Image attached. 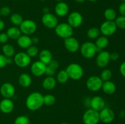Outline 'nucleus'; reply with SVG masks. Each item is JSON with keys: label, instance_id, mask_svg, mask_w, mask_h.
<instances>
[{"label": "nucleus", "instance_id": "nucleus-1", "mask_svg": "<svg viewBox=\"0 0 125 124\" xmlns=\"http://www.w3.org/2000/svg\"><path fill=\"white\" fill-rule=\"evenodd\" d=\"M26 106L30 111H37L43 105V96L39 92L31 93L27 97Z\"/></svg>", "mask_w": 125, "mask_h": 124}, {"label": "nucleus", "instance_id": "nucleus-2", "mask_svg": "<svg viewBox=\"0 0 125 124\" xmlns=\"http://www.w3.org/2000/svg\"><path fill=\"white\" fill-rule=\"evenodd\" d=\"M80 52L84 58L86 59H91L95 56L98 52V48L95 43L91 41L84 42L80 46Z\"/></svg>", "mask_w": 125, "mask_h": 124}, {"label": "nucleus", "instance_id": "nucleus-3", "mask_svg": "<svg viewBox=\"0 0 125 124\" xmlns=\"http://www.w3.org/2000/svg\"><path fill=\"white\" fill-rule=\"evenodd\" d=\"M65 71L70 79L74 80H80L84 75V70L79 64L73 63L70 64L66 68Z\"/></svg>", "mask_w": 125, "mask_h": 124}, {"label": "nucleus", "instance_id": "nucleus-4", "mask_svg": "<svg viewBox=\"0 0 125 124\" xmlns=\"http://www.w3.org/2000/svg\"><path fill=\"white\" fill-rule=\"evenodd\" d=\"M54 30L56 35L63 39L71 37L73 34V29L66 23H58L54 28Z\"/></svg>", "mask_w": 125, "mask_h": 124}, {"label": "nucleus", "instance_id": "nucleus-5", "mask_svg": "<svg viewBox=\"0 0 125 124\" xmlns=\"http://www.w3.org/2000/svg\"><path fill=\"white\" fill-rule=\"evenodd\" d=\"M83 120L84 124H98L100 121L99 112L92 108L87 109L83 114Z\"/></svg>", "mask_w": 125, "mask_h": 124}, {"label": "nucleus", "instance_id": "nucleus-6", "mask_svg": "<svg viewBox=\"0 0 125 124\" xmlns=\"http://www.w3.org/2000/svg\"><path fill=\"white\" fill-rule=\"evenodd\" d=\"M13 62L20 68H26L31 62V58L27 54L26 52H20L15 54Z\"/></svg>", "mask_w": 125, "mask_h": 124}, {"label": "nucleus", "instance_id": "nucleus-7", "mask_svg": "<svg viewBox=\"0 0 125 124\" xmlns=\"http://www.w3.org/2000/svg\"><path fill=\"white\" fill-rule=\"evenodd\" d=\"M117 27L114 21H107L103 22L100 26V32L106 36L114 35L117 31Z\"/></svg>", "mask_w": 125, "mask_h": 124}, {"label": "nucleus", "instance_id": "nucleus-8", "mask_svg": "<svg viewBox=\"0 0 125 124\" xmlns=\"http://www.w3.org/2000/svg\"><path fill=\"white\" fill-rule=\"evenodd\" d=\"M103 81L100 77L97 75H92L88 78L86 81V86L88 89L92 92H96L102 88Z\"/></svg>", "mask_w": 125, "mask_h": 124}, {"label": "nucleus", "instance_id": "nucleus-9", "mask_svg": "<svg viewBox=\"0 0 125 124\" xmlns=\"http://www.w3.org/2000/svg\"><path fill=\"white\" fill-rule=\"evenodd\" d=\"M19 28L23 35H31L35 33L37 26L35 22L33 20L25 19V20H23L21 24L20 25Z\"/></svg>", "mask_w": 125, "mask_h": 124}, {"label": "nucleus", "instance_id": "nucleus-10", "mask_svg": "<svg viewBox=\"0 0 125 124\" xmlns=\"http://www.w3.org/2000/svg\"><path fill=\"white\" fill-rule=\"evenodd\" d=\"M42 23L48 29H54L58 24V19L56 15L51 13L43 14L42 17Z\"/></svg>", "mask_w": 125, "mask_h": 124}, {"label": "nucleus", "instance_id": "nucleus-11", "mask_svg": "<svg viewBox=\"0 0 125 124\" xmlns=\"http://www.w3.org/2000/svg\"><path fill=\"white\" fill-rule=\"evenodd\" d=\"M68 24L72 28H78L81 26L83 22V17L79 12L74 11L68 15Z\"/></svg>", "mask_w": 125, "mask_h": 124}, {"label": "nucleus", "instance_id": "nucleus-12", "mask_svg": "<svg viewBox=\"0 0 125 124\" xmlns=\"http://www.w3.org/2000/svg\"><path fill=\"white\" fill-rule=\"evenodd\" d=\"M111 61L110 53L108 51H101L96 57V64L99 68H103L107 66Z\"/></svg>", "mask_w": 125, "mask_h": 124}, {"label": "nucleus", "instance_id": "nucleus-13", "mask_svg": "<svg viewBox=\"0 0 125 124\" xmlns=\"http://www.w3.org/2000/svg\"><path fill=\"white\" fill-rule=\"evenodd\" d=\"M100 120L104 124H110L115 119V113L112 109L109 108H104L99 112Z\"/></svg>", "mask_w": 125, "mask_h": 124}, {"label": "nucleus", "instance_id": "nucleus-14", "mask_svg": "<svg viewBox=\"0 0 125 124\" xmlns=\"http://www.w3.org/2000/svg\"><path fill=\"white\" fill-rule=\"evenodd\" d=\"M0 93L4 98H11L15 94V88L10 83H4L0 87Z\"/></svg>", "mask_w": 125, "mask_h": 124}, {"label": "nucleus", "instance_id": "nucleus-15", "mask_svg": "<svg viewBox=\"0 0 125 124\" xmlns=\"http://www.w3.org/2000/svg\"><path fill=\"white\" fill-rule=\"evenodd\" d=\"M64 46L68 52L72 53L77 52L80 48V44L78 40L73 36L64 39Z\"/></svg>", "mask_w": 125, "mask_h": 124}, {"label": "nucleus", "instance_id": "nucleus-16", "mask_svg": "<svg viewBox=\"0 0 125 124\" xmlns=\"http://www.w3.org/2000/svg\"><path fill=\"white\" fill-rule=\"evenodd\" d=\"M46 65L40 61H36L32 64L31 72L35 77H40L45 74Z\"/></svg>", "mask_w": 125, "mask_h": 124}, {"label": "nucleus", "instance_id": "nucleus-17", "mask_svg": "<svg viewBox=\"0 0 125 124\" xmlns=\"http://www.w3.org/2000/svg\"><path fill=\"white\" fill-rule=\"evenodd\" d=\"M105 101L103 97L101 96H96L92 98L90 102V106L92 109L100 112L105 108Z\"/></svg>", "mask_w": 125, "mask_h": 124}, {"label": "nucleus", "instance_id": "nucleus-18", "mask_svg": "<svg viewBox=\"0 0 125 124\" xmlns=\"http://www.w3.org/2000/svg\"><path fill=\"white\" fill-rule=\"evenodd\" d=\"M14 108V103L10 98H4L0 102V111L4 114H9Z\"/></svg>", "mask_w": 125, "mask_h": 124}, {"label": "nucleus", "instance_id": "nucleus-19", "mask_svg": "<svg viewBox=\"0 0 125 124\" xmlns=\"http://www.w3.org/2000/svg\"><path fill=\"white\" fill-rule=\"evenodd\" d=\"M54 12L58 17H65L69 12V7L68 4L63 1L58 2L55 6Z\"/></svg>", "mask_w": 125, "mask_h": 124}, {"label": "nucleus", "instance_id": "nucleus-20", "mask_svg": "<svg viewBox=\"0 0 125 124\" xmlns=\"http://www.w3.org/2000/svg\"><path fill=\"white\" fill-rule=\"evenodd\" d=\"M17 44L22 49H28L32 44V38L29 35H21L17 40Z\"/></svg>", "mask_w": 125, "mask_h": 124}, {"label": "nucleus", "instance_id": "nucleus-21", "mask_svg": "<svg viewBox=\"0 0 125 124\" xmlns=\"http://www.w3.org/2000/svg\"><path fill=\"white\" fill-rule=\"evenodd\" d=\"M101 89L105 94L107 95H111L115 92L117 88L115 84L113 81L109 80V81H103Z\"/></svg>", "mask_w": 125, "mask_h": 124}, {"label": "nucleus", "instance_id": "nucleus-22", "mask_svg": "<svg viewBox=\"0 0 125 124\" xmlns=\"http://www.w3.org/2000/svg\"><path fill=\"white\" fill-rule=\"evenodd\" d=\"M39 61L46 65L52 60V54L49 50L43 49L39 53Z\"/></svg>", "mask_w": 125, "mask_h": 124}, {"label": "nucleus", "instance_id": "nucleus-23", "mask_svg": "<svg viewBox=\"0 0 125 124\" xmlns=\"http://www.w3.org/2000/svg\"><path fill=\"white\" fill-rule=\"evenodd\" d=\"M58 62L56 60L52 59L50 63L48 64H46V71H45V74L48 76H52L56 74V70L59 68Z\"/></svg>", "mask_w": 125, "mask_h": 124}, {"label": "nucleus", "instance_id": "nucleus-24", "mask_svg": "<svg viewBox=\"0 0 125 124\" xmlns=\"http://www.w3.org/2000/svg\"><path fill=\"white\" fill-rule=\"evenodd\" d=\"M56 79L52 76H48L44 79L42 82V86L45 89L50 91L52 90L56 87Z\"/></svg>", "mask_w": 125, "mask_h": 124}, {"label": "nucleus", "instance_id": "nucleus-25", "mask_svg": "<svg viewBox=\"0 0 125 124\" xmlns=\"http://www.w3.org/2000/svg\"><path fill=\"white\" fill-rule=\"evenodd\" d=\"M18 83L21 87L25 88L29 87L32 83L31 77L26 73H23L18 77Z\"/></svg>", "mask_w": 125, "mask_h": 124}, {"label": "nucleus", "instance_id": "nucleus-26", "mask_svg": "<svg viewBox=\"0 0 125 124\" xmlns=\"http://www.w3.org/2000/svg\"><path fill=\"white\" fill-rule=\"evenodd\" d=\"M6 34L9 36V38L11 39V40H17L21 35V32L20 28L16 26H13L9 28L7 30Z\"/></svg>", "mask_w": 125, "mask_h": 124}, {"label": "nucleus", "instance_id": "nucleus-27", "mask_svg": "<svg viewBox=\"0 0 125 124\" xmlns=\"http://www.w3.org/2000/svg\"><path fill=\"white\" fill-rule=\"evenodd\" d=\"M109 43L108 38L106 36H100L96 38L95 41V45L98 48V50H102L107 47Z\"/></svg>", "mask_w": 125, "mask_h": 124}, {"label": "nucleus", "instance_id": "nucleus-28", "mask_svg": "<svg viewBox=\"0 0 125 124\" xmlns=\"http://www.w3.org/2000/svg\"><path fill=\"white\" fill-rule=\"evenodd\" d=\"M2 51L3 55L7 58H11L15 55V50L12 45L9 44H4L2 47Z\"/></svg>", "mask_w": 125, "mask_h": 124}, {"label": "nucleus", "instance_id": "nucleus-29", "mask_svg": "<svg viewBox=\"0 0 125 124\" xmlns=\"http://www.w3.org/2000/svg\"><path fill=\"white\" fill-rule=\"evenodd\" d=\"M69 79L70 78L65 69L61 70L57 73V77H56V81L61 84H65L68 81Z\"/></svg>", "mask_w": 125, "mask_h": 124}, {"label": "nucleus", "instance_id": "nucleus-30", "mask_svg": "<svg viewBox=\"0 0 125 124\" xmlns=\"http://www.w3.org/2000/svg\"><path fill=\"white\" fill-rule=\"evenodd\" d=\"M100 29L97 27H93L90 28L89 30L87 32V36L90 40H94V39H96L98 36H100Z\"/></svg>", "mask_w": 125, "mask_h": 124}, {"label": "nucleus", "instance_id": "nucleus-31", "mask_svg": "<svg viewBox=\"0 0 125 124\" xmlns=\"http://www.w3.org/2000/svg\"><path fill=\"white\" fill-rule=\"evenodd\" d=\"M104 16L107 21H115L117 18L116 11L112 8H108L105 10L104 12Z\"/></svg>", "mask_w": 125, "mask_h": 124}, {"label": "nucleus", "instance_id": "nucleus-32", "mask_svg": "<svg viewBox=\"0 0 125 124\" xmlns=\"http://www.w3.org/2000/svg\"><path fill=\"white\" fill-rule=\"evenodd\" d=\"M10 20L13 25H15V26H20V25L21 24L24 19H23V17L20 14L18 13H14L10 15Z\"/></svg>", "mask_w": 125, "mask_h": 124}, {"label": "nucleus", "instance_id": "nucleus-33", "mask_svg": "<svg viewBox=\"0 0 125 124\" xmlns=\"http://www.w3.org/2000/svg\"><path fill=\"white\" fill-rule=\"evenodd\" d=\"M56 97L52 94H46L45 96H43V105H45L46 106H50L53 105L56 102Z\"/></svg>", "mask_w": 125, "mask_h": 124}, {"label": "nucleus", "instance_id": "nucleus-34", "mask_svg": "<svg viewBox=\"0 0 125 124\" xmlns=\"http://www.w3.org/2000/svg\"><path fill=\"white\" fill-rule=\"evenodd\" d=\"M100 77L103 81H109L111 80L112 77V71L109 69H104L101 72Z\"/></svg>", "mask_w": 125, "mask_h": 124}, {"label": "nucleus", "instance_id": "nucleus-35", "mask_svg": "<svg viewBox=\"0 0 125 124\" xmlns=\"http://www.w3.org/2000/svg\"><path fill=\"white\" fill-rule=\"evenodd\" d=\"M26 53L31 57H35L39 54V49L38 47H37L35 45H32V44L31 46H29L28 49H26Z\"/></svg>", "mask_w": 125, "mask_h": 124}, {"label": "nucleus", "instance_id": "nucleus-36", "mask_svg": "<svg viewBox=\"0 0 125 124\" xmlns=\"http://www.w3.org/2000/svg\"><path fill=\"white\" fill-rule=\"evenodd\" d=\"M114 21L117 28L120 29H125V16L120 15L117 17Z\"/></svg>", "mask_w": 125, "mask_h": 124}, {"label": "nucleus", "instance_id": "nucleus-37", "mask_svg": "<svg viewBox=\"0 0 125 124\" xmlns=\"http://www.w3.org/2000/svg\"><path fill=\"white\" fill-rule=\"evenodd\" d=\"M14 124H30V120L26 115H20L15 119Z\"/></svg>", "mask_w": 125, "mask_h": 124}, {"label": "nucleus", "instance_id": "nucleus-38", "mask_svg": "<svg viewBox=\"0 0 125 124\" xmlns=\"http://www.w3.org/2000/svg\"><path fill=\"white\" fill-rule=\"evenodd\" d=\"M0 13H1V15L2 16H4V17L8 16L11 13L10 8L8 6H4L0 9Z\"/></svg>", "mask_w": 125, "mask_h": 124}, {"label": "nucleus", "instance_id": "nucleus-39", "mask_svg": "<svg viewBox=\"0 0 125 124\" xmlns=\"http://www.w3.org/2000/svg\"><path fill=\"white\" fill-rule=\"evenodd\" d=\"M7 64V58L3 54H0V69L3 68Z\"/></svg>", "mask_w": 125, "mask_h": 124}, {"label": "nucleus", "instance_id": "nucleus-40", "mask_svg": "<svg viewBox=\"0 0 125 124\" xmlns=\"http://www.w3.org/2000/svg\"><path fill=\"white\" fill-rule=\"evenodd\" d=\"M9 36H7V34L4 32H2L0 34V43L1 44H6V43L9 40Z\"/></svg>", "mask_w": 125, "mask_h": 124}, {"label": "nucleus", "instance_id": "nucleus-41", "mask_svg": "<svg viewBox=\"0 0 125 124\" xmlns=\"http://www.w3.org/2000/svg\"><path fill=\"white\" fill-rule=\"evenodd\" d=\"M118 11L121 15L125 16V2H122L118 7Z\"/></svg>", "mask_w": 125, "mask_h": 124}, {"label": "nucleus", "instance_id": "nucleus-42", "mask_svg": "<svg viewBox=\"0 0 125 124\" xmlns=\"http://www.w3.org/2000/svg\"><path fill=\"white\" fill-rule=\"evenodd\" d=\"M120 55L118 52H114L112 53H110V58H111V60L115 61L119 58Z\"/></svg>", "mask_w": 125, "mask_h": 124}, {"label": "nucleus", "instance_id": "nucleus-43", "mask_svg": "<svg viewBox=\"0 0 125 124\" xmlns=\"http://www.w3.org/2000/svg\"><path fill=\"white\" fill-rule=\"evenodd\" d=\"M120 72L122 76L125 77V62L122 63L120 66Z\"/></svg>", "mask_w": 125, "mask_h": 124}, {"label": "nucleus", "instance_id": "nucleus-44", "mask_svg": "<svg viewBox=\"0 0 125 124\" xmlns=\"http://www.w3.org/2000/svg\"><path fill=\"white\" fill-rule=\"evenodd\" d=\"M4 27H5L4 22V21H2V19H0V31L3 30Z\"/></svg>", "mask_w": 125, "mask_h": 124}, {"label": "nucleus", "instance_id": "nucleus-45", "mask_svg": "<svg viewBox=\"0 0 125 124\" xmlns=\"http://www.w3.org/2000/svg\"><path fill=\"white\" fill-rule=\"evenodd\" d=\"M32 42L33 44H38L39 42V40L37 37H34L32 38Z\"/></svg>", "mask_w": 125, "mask_h": 124}, {"label": "nucleus", "instance_id": "nucleus-46", "mask_svg": "<svg viewBox=\"0 0 125 124\" xmlns=\"http://www.w3.org/2000/svg\"><path fill=\"white\" fill-rule=\"evenodd\" d=\"M43 11L44 12V14H45V13H49V9L48 8V7H45V8L43 9Z\"/></svg>", "mask_w": 125, "mask_h": 124}, {"label": "nucleus", "instance_id": "nucleus-47", "mask_svg": "<svg viewBox=\"0 0 125 124\" xmlns=\"http://www.w3.org/2000/svg\"><path fill=\"white\" fill-rule=\"evenodd\" d=\"M85 0H74V1L78 3H83V2H85Z\"/></svg>", "mask_w": 125, "mask_h": 124}, {"label": "nucleus", "instance_id": "nucleus-48", "mask_svg": "<svg viewBox=\"0 0 125 124\" xmlns=\"http://www.w3.org/2000/svg\"><path fill=\"white\" fill-rule=\"evenodd\" d=\"M88 1H90V2H96V1H97L98 0H88Z\"/></svg>", "mask_w": 125, "mask_h": 124}, {"label": "nucleus", "instance_id": "nucleus-49", "mask_svg": "<svg viewBox=\"0 0 125 124\" xmlns=\"http://www.w3.org/2000/svg\"><path fill=\"white\" fill-rule=\"evenodd\" d=\"M54 1H57V2H61V1H63V0H54Z\"/></svg>", "mask_w": 125, "mask_h": 124}, {"label": "nucleus", "instance_id": "nucleus-50", "mask_svg": "<svg viewBox=\"0 0 125 124\" xmlns=\"http://www.w3.org/2000/svg\"><path fill=\"white\" fill-rule=\"evenodd\" d=\"M67 124V123H62V124Z\"/></svg>", "mask_w": 125, "mask_h": 124}, {"label": "nucleus", "instance_id": "nucleus-51", "mask_svg": "<svg viewBox=\"0 0 125 124\" xmlns=\"http://www.w3.org/2000/svg\"><path fill=\"white\" fill-rule=\"evenodd\" d=\"M120 1H122V2H125V0H120Z\"/></svg>", "mask_w": 125, "mask_h": 124}, {"label": "nucleus", "instance_id": "nucleus-52", "mask_svg": "<svg viewBox=\"0 0 125 124\" xmlns=\"http://www.w3.org/2000/svg\"><path fill=\"white\" fill-rule=\"evenodd\" d=\"M1 13H0V17H1Z\"/></svg>", "mask_w": 125, "mask_h": 124}]
</instances>
